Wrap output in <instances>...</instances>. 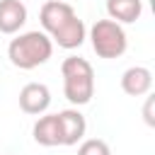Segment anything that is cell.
<instances>
[{
    "label": "cell",
    "mask_w": 155,
    "mask_h": 155,
    "mask_svg": "<svg viewBox=\"0 0 155 155\" xmlns=\"http://www.w3.org/2000/svg\"><path fill=\"white\" fill-rule=\"evenodd\" d=\"M51 56H53V41L48 39V34H44L39 29L19 34L7 46V58L19 70H34V68L44 65Z\"/></svg>",
    "instance_id": "obj_1"
},
{
    "label": "cell",
    "mask_w": 155,
    "mask_h": 155,
    "mask_svg": "<svg viewBox=\"0 0 155 155\" xmlns=\"http://www.w3.org/2000/svg\"><path fill=\"white\" fill-rule=\"evenodd\" d=\"M63 94L70 104L82 107L94 97V68L80 56H68L61 63Z\"/></svg>",
    "instance_id": "obj_2"
},
{
    "label": "cell",
    "mask_w": 155,
    "mask_h": 155,
    "mask_svg": "<svg viewBox=\"0 0 155 155\" xmlns=\"http://www.w3.org/2000/svg\"><path fill=\"white\" fill-rule=\"evenodd\" d=\"M90 44H92L94 53L99 58H107V61L124 56L128 48L126 31L114 19H97L90 29Z\"/></svg>",
    "instance_id": "obj_3"
},
{
    "label": "cell",
    "mask_w": 155,
    "mask_h": 155,
    "mask_svg": "<svg viewBox=\"0 0 155 155\" xmlns=\"http://www.w3.org/2000/svg\"><path fill=\"white\" fill-rule=\"evenodd\" d=\"M51 107V90L44 82H27L19 90V109L24 114L39 116Z\"/></svg>",
    "instance_id": "obj_4"
},
{
    "label": "cell",
    "mask_w": 155,
    "mask_h": 155,
    "mask_svg": "<svg viewBox=\"0 0 155 155\" xmlns=\"http://www.w3.org/2000/svg\"><path fill=\"white\" fill-rule=\"evenodd\" d=\"M75 15L73 5L70 2H63V0H46L41 5V12H39V22L44 27V34H53L63 22H68L70 17Z\"/></svg>",
    "instance_id": "obj_5"
},
{
    "label": "cell",
    "mask_w": 155,
    "mask_h": 155,
    "mask_svg": "<svg viewBox=\"0 0 155 155\" xmlns=\"http://www.w3.org/2000/svg\"><path fill=\"white\" fill-rule=\"evenodd\" d=\"M58 124H61V138L63 145H78L85 138L87 121L78 109H63L58 111Z\"/></svg>",
    "instance_id": "obj_6"
},
{
    "label": "cell",
    "mask_w": 155,
    "mask_h": 155,
    "mask_svg": "<svg viewBox=\"0 0 155 155\" xmlns=\"http://www.w3.org/2000/svg\"><path fill=\"white\" fill-rule=\"evenodd\" d=\"M121 90L128 97H143L153 90V73L145 65H131L121 75Z\"/></svg>",
    "instance_id": "obj_7"
},
{
    "label": "cell",
    "mask_w": 155,
    "mask_h": 155,
    "mask_svg": "<svg viewBox=\"0 0 155 155\" xmlns=\"http://www.w3.org/2000/svg\"><path fill=\"white\" fill-rule=\"evenodd\" d=\"M27 22V5L22 0H0V34H17Z\"/></svg>",
    "instance_id": "obj_8"
},
{
    "label": "cell",
    "mask_w": 155,
    "mask_h": 155,
    "mask_svg": "<svg viewBox=\"0 0 155 155\" xmlns=\"http://www.w3.org/2000/svg\"><path fill=\"white\" fill-rule=\"evenodd\" d=\"M31 136L39 145L44 148H56V145H63V138H61V124H58V114H46V116H39L34 128H31Z\"/></svg>",
    "instance_id": "obj_9"
},
{
    "label": "cell",
    "mask_w": 155,
    "mask_h": 155,
    "mask_svg": "<svg viewBox=\"0 0 155 155\" xmlns=\"http://www.w3.org/2000/svg\"><path fill=\"white\" fill-rule=\"evenodd\" d=\"M107 15L116 24H131L143 15V0H107Z\"/></svg>",
    "instance_id": "obj_10"
},
{
    "label": "cell",
    "mask_w": 155,
    "mask_h": 155,
    "mask_svg": "<svg viewBox=\"0 0 155 155\" xmlns=\"http://www.w3.org/2000/svg\"><path fill=\"white\" fill-rule=\"evenodd\" d=\"M78 155H111V148L102 138H87V140L80 143Z\"/></svg>",
    "instance_id": "obj_11"
},
{
    "label": "cell",
    "mask_w": 155,
    "mask_h": 155,
    "mask_svg": "<svg viewBox=\"0 0 155 155\" xmlns=\"http://www.w3.org/2000/svg\"><path fill=\"white\" fill-rule=\"evenodd\" d=\"M143 119L148 126H155V119H153V97L145 99V107H143Z\"/></svg>",
    "instance_id": "obj_12"
},
{
    "label": "cell",
    "mask_w": 155,
    "mask_h": 155,
    "mask_svg": "<svg viewBox=\"0 0 155 155\" xmlns=\"http://www.w3.org/2000/svg\"><path fill=\"white\" fill-rule=\"evenodd\" d=\"M63 2H65V0H63Z\"/></svg>",
    "instance_id": "obj_13"
}]
</instances>
